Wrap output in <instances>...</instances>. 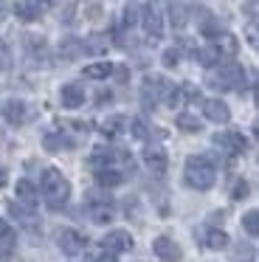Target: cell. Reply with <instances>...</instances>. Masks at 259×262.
<instances>
[{
	"label": "cell",
	"instance_id": "6da1fadb",
	"mask_svg": "<svg viewBox=\"0 0 259 262\" xmlns=\"http://www.w3.org/2000/svg\"><path fill=\"white\" fill-rule=\"evenodd\" d=\"M39 194H42L45 206L56 211L68 203V198H71V183H68V178L62 175L59 169L48 166V169L42 172V189H39Z\"/></svg>",
	"mask_w": 259,
	"mask_h": 262
},
{
	"label": "cell",
	"instance_id": "7a4b0ae2",
	"mask_svg": "<svg viewBox=\"0 0 259 262\" xmlns=\"http://www.w3.org/2000/svg\"><path fill=\"white\" fill-rule=\"evenodd\" d=\"M183 181H186V186L197 189V192H206V189H211L214 181H217L214 164L206 158V155H191V158H186Z\"/></svg>",
	"mask_w": 259,
	"mask_h": 262
},
{
	"label": "cell",
	"instance_id": "3957f363",
	"mask_svg": "<svg viewBox=\"0 0 259 262\" xmlns=\"http://www.w3.org/2000/svg\"><path fill=\"white\" fill-rule=\"evenodd\" d=\"M242 82H245L242 65L234 62V59H225L223 65H217V71H214V76L208 79V85L217 88V91H240Z\"/></svg>",
	"mask_w": 259,
	"mask_h": 262
},
{
	"label": "cell",
	"instance_id": "277c9868",
	"mask_svg": "<svg viewBox=\"0 0 259 262\" xmlns=\"http://www.w3.org/2000/svg\"><path fill=\"white\" fill-rule=\"evenodd\" d=\"M169 91H172V85L166 79H161V76H146L144 85H141V102L152 110L161 99L169 96Z\"/></svg>",
	"mask_w": 259,
	"mask_h": 262
},
{
	"label": "cell",
	"instance_id": "5b68a950",
	"mask_svg": "<svg viewBox=\"0 0 259 262\" xmlns=\"http://www.w3.org/2000/svg\"><path fill=\"white\" fill-rule=\"evenodd\" d=\"M0 116H3L9 124L20 127V124H26V121L34 119V110L28 107L26 102H20V99H9V102L0 104Z\"/></svg>",
	"mask_w": 259,
	"mask_h": 262
},
{
	"label": "cell",
	"instance_id": "8992f818",
	"mask_svg": "<svg viewBox=\"0 0 259 262\" xmlns=\"http://www.w3.org/2000/svg\"><path fill=\"white\" fill-rule=\"evenodd\" d=\"M133 234L124 231V228H113L110 234H104V239H101V248L107 251V254H127V251H133Z\"/></svg>",
	"mask_w": 259,
	"mask_h": 262
},
{
	"label": "cell",
	"instance_id": "52a82bcc",
	"mask_svg": "<svg viewBox=\"0 0 259 262\" xmlns=\"http://www.w3.org/2000/svg\"><path fill=\"white\" fill-rule=\"evenodd\" d=\"M56 245H59V251L62 254H68V256H76V254H82L84 251V237L76 231V228H56Z\"/></svg>",
	"mask_w": 259,
	"mask_h": 262
},
{
	"label": "cell",
	"instance_id": "ba28073f",
	"mask_svg": "<svg viewBox=\"0 0 259 262\" xmlns=\"http://www.w3.org/2000/svg\"><path fill=\"white\" fill-rule=\"evenodd\" d=\"M152 251H155V256H158V259H163V262H180V259H183L180 245L175 243L172 237H166V234H161V237L152 239Z\"/></svg>",
	"mask_w": 259,
	"mask_h": 262
},
{
	"label": "cell",
	"instance_id": "9c48e42d",
	"mask_svg": "<svg viewBox=\"0 0 259 262\" xmlns=\"http://www.w3.org/2000/svg\"><path fill=\"white\" fill-rule=\"evenodd\" d=\"M141 26H144V34L149 37V40H158V37L163 34V17L158 14L155 6H141Z\"/></svg>",
	"mask_w": 259,
	"mask_h": 262
},
{
	"label": "cell",
	"instance_id": "30bf717a",
	"mask_svg": "<svg viewBox=\"0 0 259 262\" xmlns=\"http://www.w3.org/2000/svg\"><path fill=\"white\" fill-rule=\"evenodd\" d=\"M214 144L223 147L225 152H245L248 149V141L242 133H234V130H223V133H214Z\"/></svg>",
	"mask_w": 259,
	"mask_h": 262
},
{
	"label": "cell",
	"instance_id": "8fae6325",
	"mask_svg": "<svg viewBox=\"0 0 259 262\" xmlns=\"http://www.w3.org/2000/svg\"><path fill=\"white\" fill-rule=\"evenodd\" d=\"M59 99H62V107L79 110V107L84 104V88L79 85V82H68V85H62Z\"/></svg>",
	"mask_w": 259,
	"mask_h": 262
},
{
	"label": "cell",
	"instance_id": "7c38bea8",
	"mask_svg": "<svg viewBox=\"0 0 259 262\" xmlns=\"http://www.w3.org/2000/svg\"><path fill=\"white\" fill-rule=\"evenodd\" d=\"M203 116H206L208 121H214V124H225V121L231 119V110L223 99H206V102H203Z\"/></svg>",
	"mask_w": 259,
	"mask_h": 262
},
{
	"label": "cell",
	"instance_id": "4fadbf2b",
	"mask_svg": "<svg viewBox=\"0 0 259 262\" xmlns=\"http://www.w3.org/2000/svg\"><path fill=\"white\" fill-rule=\"evenodd\" d=\"M144 164L149 166V172H158V175H161V172H166L169 158L161 147H146L144 149Z\"/></svg>",
	"mask_w": 259,
	"mask_h": 262
},
{
	"label": "cell",
	"instance_id": "5bb4252c",
	"mask_svg": "<svg viewBox=\"0 0 259 262\" xmlns=\"http://www.w3.org/2000/svg\"><path fill=\"white\" fill-rule=\"evenodd\" d=\"M42 3H37V0H20V3H14V14L23 20V23H34V20L42 14Z\"/></svg>",
	"mask_w": 259,
	"mask_h": 262
},
{
	"label": "cell",
	"instance_id": "9a60e30c",
	"mask_svg": "<svg viewBox=\"0 0 259 262\" xmlns=\"http://www.w3.org/2000/svg\"><path fill=\"white\" fill-rule=\"evenodd\" d=\"M14 192H17V198H20V203H26L28 209L31 206H37V200H39V192H37V186H34L31 181H17V186H14Z\"/></svg>",
	"mask_w": 259,
	"mask_h": 262
},
{
	"label": "cell",
	"instance_id": "2e32d148",
	"mask_svg": "<svg viewBox=\"0 0 259 262\" xmlns=\"http://www.w3.org/2000/svg\"><path fill=\"white\" fill-rule=\"evenodd\" d=\"M203 245L211 251H225L228 248V234L223 231V228H208L206 234H203Z\"/></svg>",
	"mask_w": 259,
	"mask_h": 262
},
{
	"label": "cell",
	"instance_id": "e0dca14e",
	"mask_svg": "<svg viewBox=\"0 0 259 262\" xmlns=\"http://www.w3.org/2000/svg\"><path fill=\"white\" fill-rule=\"evenodd\" d=\"M90 217H93V223H101V226H104V223H110L113 217H116V209H113V203L110 200H101V203H90Z\"/></svg>",
	"mask_w": 259,
	"mask_h": 262
},
{
	"label": "cell",
	"instance_id": "ac0fdd59",
	"mask_svg": "<svg viewBox=\"0 0 259 262\" xmlns=\"http://www.w3.org/2000/svg\"><path fill=\"white\" fill-rule=\"evenodd\" d=\"M220 59H223V51L217 48V42H211V46H206V48L197 51V62H200L203 68H217Z\"/></svg>",
	"mask_w": 259,
	"mask_h": 262
},
{
	"label": "cell",
	"instance_id": "d6986e66",
	"mask_svg": "<svg viewBox=\"0 0 259 262\" xmlns=\"http://www.w3.org/2000/svg\"><path fill=\"white\" fill-rule=\"evenodd\" d=\"M124 178H127V175H124L121 169H116V166H113V169H96V183H99V186H104V189L118 186Z\"/></svg>",
	"mask_w": 259,
	"mask_h": 262
},
{
	"label": "cell",
	"instance_id": "ffe728a7",
	"mask_svg": "<svg viewBox=\"0 0 259 262\" xmlns=\"http://www.w3.org/2000/svg\"><path fill=\"white\" fill-rule=\"evenodd\" d=\"M166 12H169V23H172L178 31L189 23V6H186V3H169Z\"/></svg>",
	"mask_w": 259,
	"mask_h": 262
},
{
	"label": "cell",
	"instance_id": "44dd1931",
	"mask_svg": "<svg viewBox=\"0 0 259 262\" xmlns=\"http://www.w3.org/2000/svg\"><path fill=\"white\" fill-rule=\"evenodd\" d=\"M71 144L73 141L65 136V133H48V136L42 138V147L48 149V152H62V149H68Z\"/></svg>",
	"mask_w": 259,
	"mask_h": 262
},
{
	"label": "cell",
	"instance_id": "7402d4cb",
	"mask_svg": "<svg viewBox=\"0 0 259 262\" xmlns=\"http://www.w3.org/2000/svg\"><path fill=\"white\" fill-rule=\"evenodd\" d=\"M14 245H17L14 231L9 228V223H6V220H0V254H3V256H9L11 251H14Z\"/></svg>",
	"mask_w": 259,
	"mask_h": 262
},
{
	"label": "cell",
	"instance_id": "603a6c76",
	"mask_svg": "<svg viewBox=\"0 0 259 262\" xmlns=\"http://www.w3.org/2000/svg\"><path fill=\"white\" fill-rule=\"evenodd\" d=\"M110 74H113L110 62H90V65H84V71H82L84 79H107Z\"/></svg>",
	"mask_w": 259,
	"mask_h": 262
},
{
	"label": "cell",
	"instance_id": "cb8c5ba5",
	"mask_svg": "<svg viewBox=\"0 0 259 262\" xmlns=\"http://www.w3.org/2000/svg\"><path fill=\"white\" fill-rule=\"evenodd\" d=\"M200 31H203V37H208V40H223L225 34H228V31H225V26L220 23V20H206V23L200 26Z\"/></svg>",
	"mask_w": 259,
	"mask_h": 262
},
{
	"label": "cell",
	"instance_id": "d4e9b609",
	"mask_svg": "<svg viewBox=\"0 0 259 262\" xmlns=\"http://www.w3.org/2000/svg\"><path fill=\"white\" fill-rule=\"evenodd\" d=\"M59 54H62V57H68V59H73V57H79V54H88V51H84V42H79L76 37H68V40H62Z\"/></svg>",
	"mask_w": 259,
	"mask_h": 262
},
{
	"label": "cell",
	"instance_id": "484cf974",
	"mask_svg": "<svg viewBox=\"0 0 259 262\" xmlns=\"http://www.w3.org/2000/svg\"><path fill=\"white\" fill-rule=\"evenodd\" d=\"M127 124V119H124L121 113H116V116H110V119H104L101 121V133H104V136H118V133H121V127Z\"/></svg>",
	"mask_w": 259,
	"mask_h": 262
},
{
	"label": "cell",
	"instance_id": "4316f807",
	"mask_svg": "<svg viewBox=\"0 0 259 262\" xmlns=\"http://www.w3.org/2000/svg\"><path fill=\"white\" fill-rule=\"evenodd\" d=\"M175 124H178V127H180V130H183V133H200V130H203L200 119H197L195 113H180Z\"/></svg>",
	"mask_w": 259,
	"mask_h": 262
},
{
	"label": "cell",
	"instance_id": "83f0119b",
	"mask_svg": "<svg viewBox=\"0 0 259 262\" xmlns=\"http://www.w3.org/2000/svg\"><path fill=\"white\" fill-rule=\"evenodd\" d=\"M242 228H245L251 237H259V209H251L242 214Z\"/></svg>",
	"mask_w": 259,
	"mask_h": 262
},
{
	"label": "cell",
	"instance_id": "f1b7e54d",
	"mask_svg": "<svg viewBox=\"0 0 259 262\" xmlns=\"http://www.w3.org/2000/svg\"><path fill=\"white\" fill-rule=\"evenodd\" d=\"M9 214L17 217L20 223H31L34 220V211L26 209V206H20V203H9Z\"/></svg>",
	"mask_w": 259,
	"mask_h": 262
},
{
	"label": "cell",
	"instance_id": "f546056e",
	"mask_svg": "<svg viewBox=\"0 0 259 262\" xmlns=\"http://www.w3.org/2000/svg\"><path fill=\"white\" fill-rule=\"evenodd\" d=\"M130 124H133V130H130V133H133V136L138 138V141H144V138H149V133H152V130H149V124H146L144 119H133Z\"/></svg>",
	"mask_w": 259,
	"mask_h": 262
},
{
	"label": "cell",
	"instance_id": "4dcf8cb0",
	"mask_svg": "<svg viewBox=\"0 0 259 262\" xmlns=\"http://www.w3.org/2000/svg\"><path fill=\"white\" fill-rule=\"evenodd\" d=\"M217 48L223 51V57H225V54H228V57H234V54H236V40H234L231 34H225L223 40L217 42Z\"/></svg>",
	"mask_w": 259,
	"mask_h": 262
},
{
	"label": "cell",
	"instance_id": "1f68e13d",
	"mask_svg": "<svg viewBox=\"0 0 259 262\" xmlns=\"http://www.w3.org/2000/svg\"><path fill=\"white\" fill-rule=\"evenodd\" d=\"M161 59H163V65H166V68H178V62H180V51H178V48H166Z\"/></svg>",
	"mask_w": 259,
	"mask_h": 262
},
{
	"label": "cell",
	"instance_id": "d6a6232c",
	"mask_svg": "<svg viewBox=\"0 0 259 262\" xmlns=\"http://www.w3.org/2000/svg\"><path fill=\"white\" fill-rule=\"evenodd\" d=\"M245 37H248V42L259 51V23H248L245 26Z\"/></svg>",
	"mask_w": 259,
	"mask_h": 262
},
{
	"label": "cell",
	"instance_id": "836d02e7",
	"mask_svg": "<svg viewBox=\"0 0 259 262\" xmlns=\"http://www.w3.org/2000/svg\"><path fill=\"white\" fill-rule=\"evenodd\" d=\"M0 68H3V71L11 68V51H9V46H6L3 37H0Z\"/></svg>",
	"mask_w": 259,
	"mask_h": 262
},
{
	"label": "cell",
	"instance_id": "e575fe53",
	"mask_svg": "<svg viewBox=\"0 0 259 262\" xmlns=\"http://www.w3.org/2000/svg\"><path fill=\"white\" fill-rule=\"evenodd\" d=\"M135 12H141V6H135V3H130V6L124 9V29H130V26L138 20V14H135Z\"/></svg>",
	"mask_w": 259,
	"mask_h": 262
},
{
	"label": "cell",
	"instance_id": "d590c367",
	"mask_svg": "<svg viewBox=\"0 0 259 262\" xmlns=\"http://www.w3.org/2000/svg\"><path fill=\"white\" fill-rule=\"evenodd\" d=\"M248 192H251V186H248L245 181H236V186L231 189V198H234V200H245Z\"/></svg>",
	"mask_w": 259,
	"mask_h": 262
},
{
	"label": "cell",
	"instance_id": "8d00e7d4",
	"mask_svg": "<svg viewBox=\"0 0 259 262\" xmlns=\"http://www.w3.org/2000/svg\"><path fill=\"white\" fill-rule=\"evenodd\" d=\"M101 3H88V6H84V12H88V17L90 20H96V17H101Z\"/></svg>",
	"mask_w": 259,
	"mask_h": 262
},
{
	"label": "cell",
	"instance_id": "74e56055",
	"mask_svg": "<svg viewBox=\"0 0 259 262\" xmlns=\"http://www.w3.org/2000/svg\"><path fill=\"white\" fill-rule=\"evenodd\" d=\"M113 74H116V79H118V82H127L130 71H127V68H113Z\"/></svg>",
	"mask_w": 259,
	"mask_h": 262
},
{
	"label": "cell",
	"instance_id": "f35d334b",
	"mask_svg": "<svg viewBox=\"0 0 259 262\" xmlns=\"http://www.w3.org/2000/svg\"><path fill=\"white\" fill-rule=\"evenodd\" d=\"M242 12H256L259 14V3H242Z\"/></svg>",
	"mask_w": 259,
	"mask_h": 262
},
{
	"label": "cell",
	"instance_id": "ab89813d",
	"mask_svg": "<svg viewBox=\"0 0 259 262\" xmlns=\"http://www.w3.org/2000/svg\"><path fill=\"white\" fill-rule=\"evenodd\" d=\"M6 183H9V175H6V169H0V189H3Z\"/></svg>",
	"mask_w": 259,
	"mask_h": 262
},
{
	"label": "cell",
	"instance_id": "60d3db41",
	"mask_svg": "<svg viewBox=\"0 0 259 262\" xmlns=\"http://www.w3.org/2000/svg\"><path fill=\"white\" fill-rule=\"evenodd\" d=\"M96 262H116V256H113V254H104V256H99Z\"/></svg>",
	"mask_w": 259,
	"mask_h": 262
},
{
	"label": "cell",
	"instance_id": "b9f144b4",
	"mask_svg": "<svg viewBox=\"0 0 259 262\" xmlns=\"http://www.w3.org/2000/svg\"><path fill=\"white\" fill-rule=\"evenodd\" d=\"M6 12H9V6H6V3H0V20L6 17Z\"/></svg>",
	"mask_w": 259,
	"mask_h": 262
}]
</instances>
